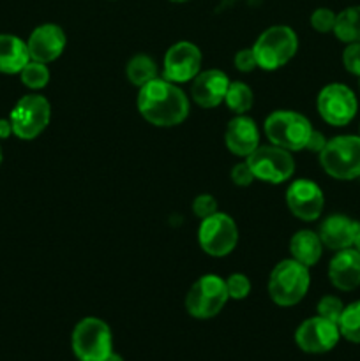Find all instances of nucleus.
<instances>
[{"instance_id":"obj_4","label":"nucleus","mask_w":360,"mask_h":361,"mask_svg":"<svg viewBox=\"0 0 360 361\" xmlns=\"http://www.w3.org/2000/svg\"><path fill=\"white\" fill-rule=\"evenodd\" d=\"M320 162L332 178L353 180L360 176V136H337L327 141L320 152Z\"/></svg>"},{"instance_id":"obj_36","label":"nucleus","mask_w":360,"mask_h":361,"mask_svg":"<svg viewBox=\"0 0 360 361\" xmlns=\"http://www.w3.org/2000/svg\"><path fill=\"white\" fill-rule=\"evenodd\" d=\"M102 361H124L122 358H120L119 355H115V353H112V355L108 356V358H104Z\"/></svg>"},{"instance_id":"obj_39","label":"nucleus","mask_w":360,"mask_h":361,"mask_svg":"<svg viewBox=\"0 0 360 361\" xmlns=\"http://www.w3.org/2000/svg\"><path fill=\"white\" fill-rule=\"evenodd\" d=\"M0 164H2V150H0Z\"/></svg>"},{"instance_id":"obj_1","label":"nucleus","mask_w":360,"mask_h":361,"mask_svg":"<svg viewBox=\"0 0 360 361\" xmlns=\"http://www.w3.org/2000/svg\"><path fill=\"white\" fill-rule=\"evenodd\" d=\"M138 109L147 122L157 127H173L189 115L186 94L168 80H152L140 88Z\"/></svg>"},{"instance_id":"obj_19","label":"nucleus","mask_w":360,"mask_h":361,"mask_svg":"<svg viewBox=\"0 0 360 361\" xmlns=\"http://www.w3.org/2000/svg\"><path fill=\"white\" fill-rule=\"evenodd\" d=\"M260 134L253 118L239 115L228 123L226 129V147L232 154L249 157L260 147Z\"/></svg>"},{"instance_id":"obj_38","label":"nucleus","mask_w":360,"mask_h":361,"mask_svg":"<svg viewBox=\"0 0 360 361\" xmlns=\"http://www.w3.org/2000/svg\"><path fill=\"white\" fill-rule=\"evenodd\" d=\"M172 2H187V0H172Z\"/></svg>"},{"instance_id":"obj_26","label":"nucleus","mask_w":360,"mask_h":361,"mask_svg":"<svg viewBox=\"0 0 360 361\" xmlns=\"http://www.w3.org/2000/svg\"><path fill=\"white\" fill-rule=\"evenodd\" d=\"M21 81L23 85H27L32 90H37V88H42L48 85L49 81V71L46 67V63L35 62V60H30L27 66L21 69Z\"/></svg>"},{"instance_id":"obj_7","label":"nucleus","mask_w":360,"mask_h":361,"mask_svg":"<svg viewBox=\"0 0 360 361\" xmlns=\"http://www.w3.org/2000/svg\"><path fill=\"white\" fill-rule=\"evenodd\" d=\"M228 298L226 281L217 275H203L187 293V312L198 319H208L221 312Z\"/></svg>"},{"instance_id":"obj_14","label":"nucleus","mask_w":360,"mask_h":361,"mask_svg":"<svg viewBox=\"0 0 360 361\" xmlns=\"http://www.w3.org/2000/svg\"><path fill=\"white\" fill-rule=\"evenodd\" d=\"M289 212L300 221H316L323 212L325 197L320 187L311 180H296L286 192Z\"/></svg>"},{"instance_id":"obj_11","label":"nucleus","mask_w":360,"mask_h":361,"mask_svg":"<svg viewBox=\"0 0 360 361\" xmlns=\"http://www.w3.org/2000/svg\"><path fill=\"white\" fill-rule=\"evenodd\" d=\"M359 109L355 94L346 85H327L318 95V111L321 118L335 127L346 126L353 120Z\"/></svg>"},{"instance_id":"obj_5","label":"nucleus","mask_w":360,"mask_h":361,"mask_svg":"<svg viewBox=\"0 0 360 361\" xmlns=\"http://www.w3.org/2000/svg\"><path fill=\"white\" fill-rule=\"evenodd\" d=\"M265 133L272 145L284 150H304L313 127L304 115L295 111H275L265 122Z\"/></svg>"},{"instance_id":"obj_12","label":"nucleus","mask_w":360,"mask_h":361,"mask_svg":"<svg viewBox=\"0 0 360 361\" xmlns=\"http://www.w3.org/2000/svg\"><path fill=\"white\" fill-rule=\"evenodd\" d=\"M339 337H341V331H339L337 324L320 316L304 321L295 334L299 348L306 353H313V355L334 349L339 342Z\"/></svg>"},{"instance_id":"obj_16","label":"nucleus","mask_w":360,"mask_h":361,"mask_svg":"<svg viewBox=\"0 0 360 361\" xmlns=\"http://www.w3.org/2000/svg\"><path fill=\"white\" fill-rule=\"evenodd\" d=\"M228 87V76L222 71L212 69L205 71V73L198 74L194 78L191 94H193L194 102L201 106V108H215V106H219L224 101Z\"/></svg>"},{"instance_id":"obj_34","label":"nucleus","mask_w":360,"mask_h":361,"mask_svg":"<svg viewBox=\"0 0 360 361\" xmlns=\"http://www.w3.org/2000/svg\"><path fill=\"white\" fill-rule=\"evenodd\" d=\"M325 145H327V141H325L323 134L313 129V133H311L309 140H307V145H306L307 150L314 152V154H320V152L325 148Z\"/></svg>"},{"instance_id":"obj_37","label":"nucleus","mask_w":360,"mask_h":361,"mask_svg":"<svg viewBox=\"0 0 360 361\" xmlns=\"http://www.w3.org/2000/svg\"><path fill=\"white\" fill-rule=\"evenodd\" d=\"M355 247H356V250L360 252V231H359V236H356V240H355Z\"/></svg>"},{"instance_id":"obj_25","label":"nucleus","mask_w":360,"mask_h":361,"mask_svg":"<svg viewBox=\"0 0 360 361\" xmlns=\"http://www.w3.org/2000/svg\"><path fill=\"white\" fill-rule=\"evenodd\" d=\"M224 101L233 113L244 115V113H247L253 108V92H251V88L247 85L239 83V81L236 83H229Z\"/></svg>"},{"instance_id":"obj_8","label":"nucleus","mask_w":360,"mask_h":361,"mask_svg":"<svg viewBox=\"0 0 360 361\" xmlns=\"http://www.w3.org/2000/svg\"><path fill=\"white\" fill-rule=\"evenodd\" d=\"M52 108L42 95H25L11 113L13 133L20 140H34L48 127Z\"/></svg>"},{"instance_id":"obj_24","label":"nucleus","mask_w":360,"mask_h":361,"mask_svg":"<svg viewBox=\"0 0 360 361\" xmlns=\"http://www.w3.org/2000/svg\"><path fill=\"white\" fill-rule=\"evenodd\" d=\"M337 326L346 341L360 344V302H353L344 307Z\"/></svg>"},{"instance_id":"obj_13","label":"nucleus","mask_w":360,"mask_h":361,"mask_svg":"<svg viewBox=\"0 0 360 361\" xmlns=\"http://www.w3.org/2000/svg\"><path fill=\"white\" fill-rule=\"evenodd\" d=\"M201 67V53L193 42H176L164 56V78L172 83H184L198 76Z\"/></svg>"},{"instance_id":"obj_10","label":"nucleus","mask_w":360,"mask_h":361,"mask_svg":"<svg viewBox=\"0 0 360 361\" xmlns=\"http://www.w3.org/2000/svg\"><path fill=\"white\" fill-rule=\"evenodd\" d=\"M200 245L208 256H228L239 242V229L235 221L226 214H214L203 219L198 231Z\"/></svg>"},{"instance_id":"obj_31","label":"nucleus","mask_w":360,"mask_h":361,"mask_svg":"<svg viewBox=\"0 0 360 361\" xmlns=\"http://www.w3.org/2000/svg\"><path fill=\"white\" fill-rule=\"evenodd\" d=\"M342 63L346 71L355 76H360V42H352L342 53Z\"/></svg>"},{"instance_id":"obj_17","label":"nucleus","mask_w":360,"mask_h":361,"mask_svg":"<svg viewBox=\"0 0 360 361\" xmlns=\"http://www.w3.org/2000/svg\"><path fill=\"white\" fill-rule=\"evenodd\" d=\"M328 277L334 288L353 291L360 286V252L356 249H342L332 257Z\"/></svg>"},{"instance_id":"obj_3","label":"nucleus","mask_w":360,"mask_h":361,"mask_svg":"<svg viewBox=\"0 0 360 361\" xmlns=\"http://www.w3.org/2000/svg\"><path fill=\"white\" fill-rule=\"evenodd\" d=\"M296 48H299V39L295 32L284 25H275L267 28L258 37L253 51L256 55L258 67L265 71H275L286 66L295 56Z\"/></svg>"},{"instance_id":"obj_32","label":"nucleus","mask_w":360,"mask_h":361,"mask_svg":"<svg viewBox=\"0 0 360 361\" xmlns=\"http://www.w3.org/2000/svg\"><path fill=\"white\" fill-rule=\"evenodd\" d=\"M235 66L236 69L242 71V73H251L258 67L256 55H254L253 48L251 49H240L235 56Z\"/></svg>"},{"instance_id":"obj_27","label":"nucleus","mask_w":360,"mask_h":361,"mask_svg":"<svg viewBox=\"0 0 360 361\" xmlns=\"http://www.w3.org/2000/svg\"><path fill=\"white\" fill-rule=\"evenodd\" d=\"M344 310V305L339 298L335 296H325L321 298V302L318 303V316L325 317V319L332 321V323L337 324L341 319V314Z\"/></svg>"},{"instance_id":"obj_21","label":"nucleus","mask_w":360,"mask_h":361,"mask_svg":"<svg viewBox=\"0 0 360 361\" xmlns=\"http://www.w3.org/2000/svg\"><path fill=\"white\" fill-rule=\"evenodd\" d=\"M321 249H323V243H321L320 235L307 231V229L295 233L289 242V252H292L293 259L307 268L318 263V259L321 257Z\"/></svg>"},{"instance_id":"obj_2","label":"nucleus","mask_w":360,"mask_h":361,"mask_svg":"<svg viewBox=\"0 0 360 361\" xmlns=\"http://www.w3.org/2000/svg\"><path fill=\"white\" fill-rule=\"evenodd\" d=\"M309 270L302 263L284 259L272 270L268 279V293L274 303L281 307L296 305L309 289Z\"/></svg>"},{"instance_id":"obj_15","label":"nucleus","mask_w":360,"mask_h":361,"mask_svg":"<svg viewBox=\"0 0 360 361\" xmlns=\"http://www.w3.org/2000/svg\"><path fill=\"white\" fill-rule=\"evenodd\" d=\"M30 60L48 63L59 59L66 48V34L59 25L46 23L35 28L27 42Z\"/></svg>"},{"instance_id":"obj_6","label":"nucleus","mask_w":360,"mask_h":361,"mask_svg":"<svg viewBox=\"0 0 360 361\" xmlns=\"http://www.w3.org/2000/svg\"><path fill=\"white\" fill-rule=\"evenodd\" d=\"M73 351L80 361H102L112 355V331L104 321L87 317L73 331Z\"/></svg>"},{"instance_id":"obj_22","label":"nucleus","mask_w":360,"mask_h":361,"mask_svg":"<svg viewBox=\"0 0 360 361\" xmlns=\"http://www.w3.org/2000/svg\"><path fill=\"white\" fill-rule=\"evenodd\" d=\"M334 32L339 41L352 44L360 42V6L348 7L335 16Z\"/></svg>"},{"instance_id":"obj_18","label":"nucleus","mask_w":360,"mask_h":361,"mask_svg":"<svg viewBox=\"0 0 360 361\" xmlns=\"http://www.w3.org/2000/svg\"><path fill=\"white\" fill-rule=\"evenodd\" d=\"M360 224L346 215H332L325 219L320 228V240L325 247L332 250L349 249L355 245Z\"/></svg>"},{"instance_id":"obj_28","label":"nucleus","mask_w":360,"mask_h":361,"mask_svg":"<svg viewBox=\"0 0 360 361\" xmlns=\"http://www.w3.org/2000/svg\"><path fill=\"white\" fill-rule=\"evenodd\" d=\"M226 289H228L229 298L233 300H244L251 291V282L246 275L242 274H233L226 281Z\"/></svg>"},{"instance_id":"obj_23","label":"nucleus","mask_w":360,"mask_h":361,"mask_svg":"<svg viewBox=\"0 0 360 361\" xmlns=\"http://www.w3.org/2000/svg\"><path fill=\"white\" fill-rule=\"evenodd\" d=\"M157 76V67L155 62L147 55H136L127 63V78L136 87H143L148 81L155 80Z\"/></svg>"},{"instance_id":"obj_35","label":"nucleus","mask_w":360,"mask_h":361,"mask_svg":"<svg viewBox=\"0 0 360 361\" xmlns=\"http://www.w3.org/2000/svg\"><path fill=\"white\" fill-rule=\"evenodd\" d=\"M13 133V126H11V120H2L0 118V137L6 140V137L11 136Z\"/></svg>"},{"instance_id":"obj_30","label":"nucleus","mask_w":360,"mask_h":361,"mask_svg":"<svg viewBox=\"0 0 360 361\" xmlns=\"http://www.w3.org/2000/svg\"><path fill=\"white\" fill-rule=\"evenodd\" d=\"M193 212L200 219H207L210 215L217 214V201H215L214 196L210 194H201L194 200L193 203Z\"/></svg>"},{"instance_id":"obj_29","label":"nucleus","mask_w":360,"mask_h":361,"mask_svg":"<svg viewBox=\"0 0 360 361\" xmlns=\"http://www.w3.org/2000/svg\"><path fill=\"white\" fill-rule=\"evenodd\" d=\"M335 16L337 14H334V11L327 9V7H320L311 16V25H313L314 30L321 32V34H327V32L334 30Z\"/></svg>"},{"instance_id":"obj_9","label":"nucleus","mask_w":360,"mask_h":361,"mask_svg":"<svg viewBox=\"0 0 360 361\" xmlns=\"http://www.w3.org/2000/svg\"><path fill=\"white\" fill-rule=\"evenodd\" d=\"M247 164H249L254 178L268 183L286 182L295 171V161H293L289 150L275 147V145L258 147L247 157Z\"/></svg>"},{"instance_id":"obj_33","label":"nucleus","mask_w":360,"mask_h":361,"mask_svg":"<svg viewBox=\"0 0 360 361\" xmlns=\"http://www.w3.org/2000/svg\"><path fill=\"white\" fill-rule=\"evenodd\" d=\"M232 180L235 185H240V187L251 185L254 180V175L253 171H251L249 164H247V162H240V164H236L235 168L232 169Z\"/></svg>"},{"instance_id":"obj_20","label":"nucleus","mask_w":360,"mask_h":361,"mask_svg":"<svg viewBox=\"0 0 360 361\" xmlns=\"http://www.w3.org/2000/svg\"><path fill=\"white\" fill-rule=\"evenodd\" d=\"M28 62H30V53L20 37L11 34L0 35V73H21Z\"/></svg>"}]
</instances>
